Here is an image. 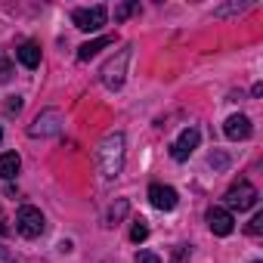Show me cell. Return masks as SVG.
Here are the masks:
<instances>
[{
    "label": "cell",
    "instance_id": "7a4b0ae2",
    "mask_svg": "<svg viewBox=\"0 0 263 263\" xmlns=\"http://www.w3.org/2000/svg\"><path fill=\"white\" fill-rule=\"evenodd\" d=\"M130 56H134V47H124V50H118V56H115V59H108V62L102 65L99 78H102V84H105L108 90H118V87L124 84V78H127V62H130Z\"/></svg>",
    "mask_w": 263,
    "mask_h": 263
},
{
    "label": "cell",
    "instance_id": "603a6c76",
    "mask_svg": "<svg viewBox=\"0 0 263 263\" xmlns=\"http://www.w3.org/2000/svg\"><path fill=\"white\" fill-rule=\"evenodd\" d=\"M0 263H19V260H16V254H13L10 248H4V245H0Z\"/></svg>",
    "mask_w": 263,
    "mask_h": 263
},
{
    "label": "cell",
    "instance_id": "7402d4cb",
    "mask_svg": "<svg viewBox=\"0 0 263 263\" xmlns=\"http://www.w3.org/2000/svg\"><path fill=\"white\" fill-rule=\"evenodd\" d=\"M137 263H161V257L152 254V251H140V254H137Z\"/></svg>",
    "mask_w": 263,
    "mask_h": 263
},
{
    "label": "cell",
    "instance_id": "9a60e30c",
    "mask_svg": "<svg viewBox=\"0 0 263 263\" xmlns=\"http://www.w3.org/2000/svg\"><path fill=\"white\" fill-rule=\"evenodd\" d=\"M134 13H140V0H130V4H121V7L115 10V22H124L127 16H134Z\"/></svg>",
    "mask_w": 263,
    "mask_h": 263
},
{
    "label": "cell",
    "instance_id": "277c9868",
    "mask_svg": "<svg viewBox=\"0 0 263 263\" xmlns=\"http://www.w3.org/2000/svg\"><path fill=\"white\" fill-rule=\"evenodd\" d=\"M16 229H19L25 238H37V235H44L47 220H44V214H41L37 208L22 204V208H19V214H16Z\"/></svg>",
    "mask_w": 263,
    "mask_h": 263
},
{
    "label": "cell",
    "instance_id": "ffe728a7",
    "mask_svg": "<svg viewBox=\"0 0 263 263\" xmlns=\"http://www.w3.org/2000/svg\"><path fill=\"white\" fill-rule=\"evenodd\" d=\"M260 232H263V214H254L248 223V235H260Z\"/></svg>",
    "mask_w": 263,
    "mask_h": 263
},
{
    "label": "cell",
    "instance_id": "d4e9b609",
    "mask_svg": "<svg viewBox=\"0 0 263 263\" xmlns=\"http://www.w3.org/2000/svg\"><path fill=\"white\" fill-rule=\"evenodd\" d=\"M0 235H10V223H7V217H4V211H0Z\"/></svg>",
    "mask_w": 263,
    "mask_h": 263
},
{
    "label": "cell",
    "instance_id": "30bf717a",
    "mask_svg": "<svg viewBox=\"0 0 263 263\" xmlns=\"http://www.w3.org/2000/svg\"><path fill=\"white\" fill-rule=\"evenodd\" d=\"M223 134H226L229 140H248V137H251V121H248L245 115H232V118H226V124H223Z\"/></svg>",
    "mask_w": 263,
    "mask_h": 263
},
{
    "label": "cell",
    "instance_id": "cb8c5ba5",
    "mask_svg": "<svg viewBox=\"0 0 263 263\" xmlns=\"http://www.w3.org/2000/svg\"><path fill=\"white\" fill-rule=\"evenodd\" d=\"M211 164H214V167H220V171H223V167H226V164H229V158H226V155H220V152H217V155H211Z\"/></svg>",
    "mask_w": 263,
    "mask_h": 263
},
{
    "label": "cell",
    "instance_id": "6da1fadb",
    "mask_svg": "<svg viewBox=\"0 0 263 263\" xmlns=\"http://www.w3.org/2000/svg\"><path fill=\"white\" fill-rule=\"evenodd\" d=\"M96 167L102 174V180H115L124 171V134H108L99 149H96Z\"/></svg>",
    "mask_w": 263,
    "mask_h": 263
},
{
    "label": "cell",
    "instance_id": "d6986e66",
    "mask_svg": "<svg viewBox=\"0 0 263 263\" xmlns=\"http://www.w3.org/2000/svg\"><path fill=\"white\" fill-rule=\"evenodd\" d=\"M245 10H248V4H229V7L214 10V16H229V13H245Z\"/></svg>",
    "mask_w": 263,
    "mask_h": 263
},
{
    "label": "cell",
    "instance_id": "4fadbf2b",
    "mask_svg": "<svg viewBox=\"0 0 263 263\" xmlns=\"http://www.w3.org/2000/svg\"><path fill=\"white\" fill-rule=\"evenodd\" d=\"M19 167H22V158L16 152H4V155H0V177H4V180H13L19 174Z\"/></svg>",
    "mask_w": 263,
    "mask_h": 263
},
{
    "label": "cell",
    "instance_id": "44dd1931",
    "mask_svg": "<svg viewBox=\"0 0 263 263\" xmlns=\"http://www.w3.org/2000/svg\"><path fill=\"white\" fill-rule=\"evenodd\" d=\"M4 111H7V115H19V111H22V99H19V96H10L7 105H4Z\"/></svg>",
    "mask_w": 263,
    "mask_h": 263
},
{
    "label": "cell",
    "instance_id": "9c48e42d",
    "mask_svg": "<svg viewBox=\"0 0 263 263\" xmlns=\"http://www.w3.org/2000/svg\"><path fill=\"white\" fill-rule=\"evenodd\" d=\"M204 220H208V226H211L214 235H229V232L235 229V220H232V214H229L226 208H211V211L204 214Z\"/></svg>",
    "mask_w": 263,
    "mask_h": 263
},
{
    "label": "cell",
    "instance_id": "e0dca14e",
    "mask_svg": "<svg viewBox=\"0 0 263 263\" xmlns=\"http://www.w3.org/2000/svg\"><path fill=\"white\" fill-rule=\"evenodd\" d=\"M10 78H13V62L7 56H0V84H7Z\"/></svg>",
    "mask_w": 263,
    "mask_h": 263
},
{
    "label": "cell",
    "instance_id": "484cf974",
    "mask_svg": "<svg viewBox=\"0 0 263 263\" xmlns=\"http://www.w3.org/2000/svg\"><path fill=\"white\" fill-rule=\"evenodd\" d=\"M0 143H4V130H0Z\"/></svg>",
    "mask_w": 263,
    "mask_h": 263
},
{
    "label": "cell",
    "instance_id": "7c38bea8",
    "mask_svg": "<svg viewBox=\"0 0 263 263\" xmlns=\"http://www.w3.org/2000/svg\"><path fill=\"white\" fill-rule=\"evenodd\" d=\"M111 44H115V37H96V41H87V44L78 47V59L87 62V59H93L99 50H105V47H111Z\"/></svg>",
    "mask_w": 263,
    "mask_h": 263
},
{
    "label": "cell",
    "instance_id": "ba28073f",
    "mask_svg": "<svg viewBox=\"0 0 263 263\" xmlns=\"http://www.w3.org/2000/svg\"><path fill=\"white\" fill-rule=\"evenodd\" d=\"M149 201H152V208H158V211H174L177 201H180V195H177V189L155 183V186H149Z\"/></svg>",
    "mask_w": 263,
    "mask_h": 263
},
{
    "label": "cell",
    "instance_id": "4316f807",
    "mask_svg": "<svg viewBox=\"0 0 263 263\" xmlns=\"http://www.w3.org/2000/svg\"><path fill=\"white\" fill-rule=\"evenodd\" d=\"M254 263H260V260H254Z\"/></svg>",
    "mask_w": 263,
    "mask_h": 263
},
{
    "label": "cell",
    "instance_id": "5b68a950",
    "mask_svg": "<svg viewBox=\"0 0 263 263\" xmlns=\"http://www.w3.org/2000/svg\"><path fill=\"white\" fill-rule=\"evenodd\" d=\"M105 19H108V10H105L102 4H96V7H81V10L71 13V22H74V28H81V31H99V28L105 25Z\"/></svg>",
    "mask_w": 263,
    "mask_h": 263
},
{
    "label": "cell",
    "instance_id": "5bb4252c",
    "mask_svg": "<svg viewBox=\"0 0 263 263\" xmlns=\"http://www.w3.org/2000/svg\"><path fill=\"white\" fill-rule=\"evenodd\" d=\"M127 211H130V204H127V198H118L111 208H108V217H105V223L108 226H118L124 217H127Z\"/></svg>",
    "mask_w": 263,
    "mask_h": 263
},
{
    "label": "cell",
    "instance_id": "8fae6325",
    "mask_svg": "<svg viewBox=\"0 0 263 263\" xmlns=\"http://www.w3.org/2000/svg\"><path fill=\"white\" fill-rule=\"evenodd\" d=\"M16 59H19L25 68H37V65H41V47L31 44V41H25V44L16 50Z\"/></svg>",
    "mask_w": 263,
    "mask_h": 263
},
{
    "label": "cell",
    "instance_id": "2e32d148",
    "mask_svg": "<svg viewBox=\"0 0 263 263\" xmlns=\"http://www.w3.org/2000/svg\"><path fill=\"white\" fill-rule=\"evenodd\" d=\"M149 238V226H146V220H137L134 226H130V241H146Z\"/></svg>",
    "mask_w": 263,
    "mask_h": 263
},
{
    "label": "cell",
    "instance_id": "ac0fdd59",
    "mask_svg": "<svg viewBox=\"0 0 263 263\" xmlns=\"http://www.w3.org/2000/svg\"><path fill=\"white\" fill-rule=\"evenodd\" d=\"M189 248L186 245H180V248H174V254H171V263H189Z\"/></svg>",
    "mask_w": 263,
    "mask_h": 263
},
{
    "label": "cell",
    "instance_id": "8992f818",
    "mask_svg": "<svg viewBox=\"0 0 263 263\" xmlns=\"http://www.w3.org/2000/svg\"><path fill=\"white\" fill-rule=\"evenodd\" d=\"M257 204V189L248 183V180H241V183H235L229 192H226V208L229 211H251Z\"/></svg>",
    "mask_w": 263,
    "mask_h": 263
},
{
    "label": "cell",
    "instance_id": "52a82bcc",
    "mask_svg": "<svg viewBox=\"0 0 263 263\" xmlns=\"http://www.w3.org/2000/svg\"><path fill=\"white\" fill-rule=\"evenodd\" d=\"M198 143H201V134H198V127H186L183 134L177 137V143L171 146V155H174V161H186L195 149H198Z\"/></svg>",
    "mask_w": 263,
    "mask_h": 263
},
{
    "label": "cell",
    "instance_id": "3957f363",
    "mask_svg": "<svg viewBox=\"0 0 263 263\" xmlns=\"http://www.w3.org/2000/svg\"><path fill=\"white\" fill-rule=\"evenodd\" d=\"M62 124H65V118H62V111L59 108H44L37 118H34V124L28 127V137H56L59 134V130H62Z\"/></svg>",
    "mask_w": 263,
    "mask_h": 263
}]
</instances>
